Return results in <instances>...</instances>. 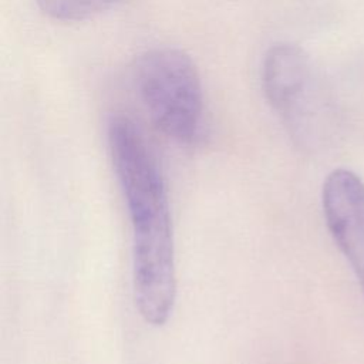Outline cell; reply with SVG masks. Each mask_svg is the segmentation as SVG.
<instances>
[{"label": "cell", "mask_w": 364, "mask_h": 364, "mask_svg": "<svg viewBox=\"0 0 364 364\" xmlns=\"http://www.w3.org/2000/svg\"><path fill=\"white\" fill-rule=\"evenodd\" d=\"M107 144L131 220L135 306L145 323L164 326L176 297L175 242L165 181L131 118H109Z\"/></svg>", "instance_id": "1"}, {"label": "cell", "mask_w": 364, "mask_h": 364, "mask_svg": "<svg viewBox=\"0 0 364 364\" xmlns=\"http://www.w3.org/2000/svg\"><path fill=\"white\" fill-rule=\"evenodd\" d=\"M132 75L155 125L178 142L195 141L202 128L205 102L192 58L173 47H155L138 55Z\"/></svg>", "instance_id": "2"}, {"label": "cell", "mask_w": 364, "mask_h": 364, "mask_svg": "<svg viewBox=\"0 0 364 364\" xmlns=\"http://www.w3.org/2000/svg\"><path fill=\"white\" fill-rule=\"evenodd\" d=\"M262 87L291 135L304 144L321 135L323 107L309 55L296 44L272 46L262 64Z\"/></svg>", "instance_id": "3"}, {"label": "cell", "mask_w": 364, "mask_h": 364, "mask_svg": "<svg viewBox=\"0 0 364 364\" xmlns=\"http://www.w3.org/2000/svg\"><path fill=\"white\" fill-rule=\"evenodd\" d=\"M323 210L364 293V182L350 171H333L323 185Z\"/></svg>", "instance_id": "4"}, {"label": "cell", "mask_w": 364, "mask_h": 364, "mask_svg": "<svg viewBox=\"0 0 364 364\" xmlns=\"http://www.w3.org/2000/svg\"><path fill=\"white\" fill-rule=\"evenodd\" d=\"M40 10L53 20L81 21L92 18L124 0H36Z\"/></svg>", "instance_id": "5"}]
</instances>
